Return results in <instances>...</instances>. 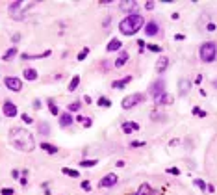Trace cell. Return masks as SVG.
<instances>
[{
    "mask_svg": "<svg viewBox=\"0 0 217 195\" xmlns=\"http://www.w3.org/2000/svg\"><path fill=\"white\" fill-rule=\"evenodd\" d=\"M134 130H139V124L137 123H132V121L123 123V132H124V134H132Z\"/></svg>",
    "mask_w": 217,
    "mask_h": 195,
    "instance_id": "cell-19",
    "label": "cell"
},
{
    "mask_svg": "<svg viewBox=\"0 0 217 195\" xmlns=\"http://www.w3.org/2000/svg\"><path fill=\"white\" fill-rule=\"evenodd\" d=\"M97 164H99L97 160H82V162H80V165H82V167H95Z\"/></svg>",
    "mask_w": 217,
    "mask_h": 195,
    "instance_id": "cell-30",
    "label": "cell"
},
{
    "mask_svg": "<svg viewBox=\"0 0 217 195\" xmlns=\"http://www.w3.org/2000/svg\"><path fill=\"white\" fill-rule=\"evenodd\" d=\"M149 93L154 97V99H158L160 95L167 93V91H165V80H163V78H158V80H154V82L150 84V87H149Z\"/></svg>",
    "mask_w": 217,
    "mask_h": 195,
    "instance_id": "cell-5",
    "label": "cell"
},
{
    "mask_svg": "<svg viewBox=\"0 0 217 195\" xmlns=\"http://www.w3.org/2000/svg\"><path fill=\"white\" fill-rule=\"evenodd\" d=\"M9 141H11V145L17 151H22V152H32L33 149H36L33 134L30 130L20 128V127H15V128L9 130Z\"/></svg>",
    "mask_w": 217,
    "mask_h": 195,
    "instance_id": "cell-1",
    "label": "cell"
},
{
    "mask_svg": "<svg viewBox=\"0 0 217 195\" xmlns=\"http://www.w3.org/2000/svg\"><path fill=\"white\" fill-rule=\"evenodd\" d=\"M117 182H119V177L115 175V173H108L104 178H100L99 186H100V188H113Z\"/></svg>",
    "mask_w": 217,
    "mask_h": 195,
    "instance_id": "cell-8",
    "label": "cell"
},
{
    "mask_svg": "<svg viewBox=\"0 0 217 195\" xmlns=\"http://www.w3.org/2000/svg\"><path fill=\"white\" fill-rule=\"evenodd\" d=\"M206 30H208V32H215V24H213V23H210V24L206 26Z\"/></svg>",
    "mask_w": 217,
    "mask_h": 195,
    "instance_id": "cell-42",
    "label": "cell"
},
{
    "mask_svg": "<svg viewBox=\"0 0 217 195\" xmlns=\"http://www.w3.org/2000/svg\"><path fill=\"white\" fill-rule=\"evenodd\" d=\"M178 89H180V95H187V91L191 89V82L186 80V78H182L178 82Z\"/></svg>",
    "mask_w": 217,
    "mask_h": 195,
    "instance_id": "cell-17",
    "label": "cell"
},
{
    "mask_svg": "<svg viewBox=\"0 0 217 195\" xmlns=\"http://www.w3.org/2000/svg\"><path fill=\"white\" fill-rule=\"evenodd\" d=\"M33 4H36V2H22V0H19V2H13V4H9V13H11V17L20 19V17H22L20 9H22V8H30V6H33Z\"/></svg>",
    "mask_w": 217,
    "mask_h": 195,
    "instance_id": "cell-6",
    "label": "cell"
},
{
    "mask_svg": "<svg viewBox=\"0 0 217 195\" xmlns=\"http://www.w3.org/2000/svg\"><path fill=\"white\" fill-rule=\"evenodd\" d=\"M15 191L11 190V188H2V195H13Z\"/></svg>",
    "mask_w": 217,
    "mask_h": 195,
    "instance_id": "cell-39",
    "label": "cell"
},
{
    "mask_svg": "<svg viewBox=\"0 0 217 195\" xmlns=\"http://www.w3.org/2000/svg\"><path fill=\"white\" fill-rule=\"evenodd\" d=\"M199 56H200V60L204 61V63H212V61H215V58H217V47H215V43H212V41L202 43L200 48H199Z\"/></svg>",
    "mask_w": 217,
    "mask_h": 195,
    "instance_id": "cell-3",
    "label": "cell"
},
{
    "mask_svg": "<svg viewBox=\"0 0 217 195\" xmlns=\"http://www.w3.org/2000/svg\"><path fill=\"white\" fill-rule=\"evenodd\" d=\"M128 82H132V74L124 76V78H121V80H115V82H111V87H113V89H123V87L126 86Z\"/></svg>",
    "mask_w": 217,
    "mask_h": 195,
    "instance_id": "cell-15",
    "label": "cell"
},
{
    "mask_svg": "<svg viewBox=\"0 0 217 195\" xmlns=\"http://www.w3.org/2000/svg\"><path fill=\"white\" fill-rule=\"evenodd\" d=\"M145 33H147L149 37L158 36V33H160V26H158L156 20H149V23L145 24Z\"/></svg>",
    "mask_w": 217,
    "mask_h": 195,
    "instance_id": "cell-10",
    "label": "cell"
},
{
    "mask_svg": "<svg viewBox=\"0 0 217 195\" xmlns=\"http://www.w3.org/2000/svg\"><path fill=\"white\" fill-rule=\"evenodd\" d=\"M154 102H156L158 106H169V104L174 102V97L171 93H163V95H160L158 99H154Z\"/></svg>",
    "mask_w": 217,
    "mask_h": 195,
    "instance_id": "cell-11",
    "label": "cell"
},
{
    "mask_svg": "<svg viewBox=\"0 0 217 195\" xmlns=\"http://www.w3.org/2000/svg\"><path fill=\"white\" fill-rule=\"evenodd\" d=\"M193 114H195V115H200V117H206V111H202V110H199L197 106H195V108H193Z\"/></svg>",
    "mask_w": 217,
    "mask_h": 195,
    "instance_id": "cell-37",
    "label": "cell"
},
{
    "mask_svg": "<svg viewBox=\"0 0 217 195\" xmlns=\"http://www.w3.org/2000/svg\"><path fill=\"white\" fill-rule=\"evenodd\" d=\"M137 45H139V48L143 50V48H145V41H141V39H139V41H137Z\"/></svg>",
    "mask_w": 217,
    "mask_h": 195,
    "instance_id": "cell-46",
    "label": "cell"
},
{
    "mask_svg": "<svg viewBox=\"0 0 217 195\" xmlns=\"http://www.w3.org/2000/svg\"><path fill=\"white\" fill-rule=\"evenodd\" d=\"M61 173H63V175H67V177H74V178L80 177V173L76 171V169H69V167H63V169H61Z\"/></svg>",
    "mask_w": 217,
    "mask_h": 195,
    "instance_id": "cell-26",
    "label": "cell"
},
{
    "mask_svg": "<svg viewBox=\"0 0 217 195\" xmlns=\"http://www.w3.org/2000/svg\"><path fill=\"white\" fill-rule=\"evenodd\" d=\"M19 175H20V173H19L17 169H13V173H11V177H13V178H19Z\"/></svg>",
    "mask_w": 217,
    "mask_h": 195,
    "instance_id": "cell-44",
    "label": "cell"
},
{
    "mask_svg": "<svg viewBox=\"0 0 217 195\" xmlns=\"http://www.w3.org/2000/svg\"><path fill=\"white\" fill-rule=\"evenodd\" d=\"M150 191H152V188H150L149 184H141V188H139L137 195H150Z\"/></svg>",
    "mask_w": 217,
    "mask_h": 195,
    "instance_id": "cell-27",
    "label": "cell"
},
{
    "mask_svg": "<svg viewBox=\"0 0 217 195\" xmlns=\"http://www.w3.org/2000/svg\"><path fill=\"white\" fill-rule=\"evenodd\" d=\"M143 100H145L143 93H132V95H128V97H124V99H123L121 106H123V110H130V108H136L137 104H141Z\"/></svg>",
    "mask_w": 217,
    "mask_h": 195,
    "instance_id": "cell-4",
    "label": "cell"
},
{
    "mask_svg": "<svg viewBox=\"0 0 217 195\" xmlns=\"http://www.w3.org/2000/svg\"><path fill=\"white\" fill-rule=\"evenodd\" d=\"M143 24H145L143 15H139V13H128L119 23V30H121L123 36H134V33H137L143 28Z\"/></svg>",
    "mask_w": 217,
    "mask_h": 195,
    "instance_id": "cell-2",
    "label": "cell"
},
{
    "mask_svg": "<svg viewBox=\"0 0 217 195\" xmlns=\"http://www.w3.org/2000/svg\"><path fill=\"white\" fill-rule=\"evenodd\" d=\"M37 130H39L41 136H48V134H50V127H48V123H39Z\"/></svg>",
    "mask_w": 217,
    "mask_h": 195,
    "instance_id": "cell-24",
    "label": "cell"
},
{
    "mask_svg": "<svg viewBox=\"0 0 217 195\" xmlns=\"http://www.w3.org/2000/svg\"><path fill=\"white\" fill-rule=\"evenodd\" d=\"M32 106L36 108V110H39V108H41V100H39V99H36V100H33V104H32Z\"/></svg>",
    "mask_w": 217,
    "mask_h": 195,
    "instance_id": "cell-41",
    "label": "cell"
},
{
    "mask_svg": "<svg viewBox=\"0 0 217 195\" xmlns=\"http://www.w3.org/2000/svg\"><path fill=\"white\" fill-rule=\"evenodd\" d=\"M136 8H137V2H136V0H124V2L119 4V9L130 11V13H132V9H136Z\"/></svg>",
    "mask_w": 217,
    "mask_h": 195,
    "instance_id": "cell-14",
    "label": "cell"
},
{
    "mask_svg": "<svg viewBox=\"0 0 217 195\" xmlns=\"http://www.w3.org/2000/svg\"><path fill=\"white\" fill-rule=\"evenodd\" d=\"M80 108H82V104L76 100V102H71V104H69V110H67V111H69V114H74V111H78Z\"/></svg>",
    "mask_w": 217,
    "mask_h": 195,
    "instance_id": "cell-28",
    "label": "cell"
},
{
    "mask_svg": "<svg viewBox=\"0 0 217 195\" xmlns=\"http://www.w3.org/2000/svg\"><path fill=\"white\" fill-rule=\"evenodd\" d=\"M41 149H43L46 154H58V147H56V145H50V143H41Z\"/></svg>",
    "mask_w": 217,
    "mask_h": 195,
    "instance_id": "cell-21",
    "label": "cell"
},
{
    "mask_svg": "<svg viewBox=\"0 0 217 195\" xmlns=\"http://www.w3.org/2000/svg\"><path fill=\"white\" fill-rule=\"evenodd\" d=\"M83 102H86V104H91V97L86 95V97H83Z\"/></svg>",
    "mask_w": 217,
    "mask_h": 195,
    "instance_id": "cell-45",
    "label": "cell"
},
{
    "mask_svg": "<svg viewBox=\"0 0 217 195\" xmlns=\"http://www.w3.org/2000/svg\"><path fill=\"white\" fill-rule=\"evenodd\" d=\"M121 47H123V43H121V41H119L117 37H113V39H111L110 43H108L106 50H108V52H115V50H119V48H121Z\"/></svg>",
    "mask_w": 217,
    "mask_h": 195,
    "instance_id": "cell-18",
    "label": "cell"
},
{
    "mask_svg": "<svg viewBox=\"0 0 217 195\" xmlns=\"http://www.w3.org/2000/svg\"><path fill=\"white\" fill-rule=\"evenodd\" d=\"M48 110H50L52 115H60V108L54 104V100H48Z\"/></svg>",
    "mask_w": 217,
    "mask_h": 195,
    "instance_id": "cell-29",
    "label": "cell"
},
{
    "mask_svg": "<svg viewBox=\"0 0 217 195\" xmlns=\"http://www.w3.org/2000/svg\"><path fill=\"white\" fill-rule=\"evenodd\" d=\"M115 165H117V167H124V165H126V164H124V162H123V160H119V162H117Z\"/></svg>",
    "mask_w": 217,
    "mask_h": 195,
    "instance_id": "cell-48",
    "label": "cell"
},
{
    "mask_svg": "<svg viewBox=\"0 0 217 195\" xmlns=\"http://www.w3.org/2000/svg\"><path fill=\"white\" fill-rule=\"evenodd\" d=\"M78 84H80V76L78 74H74L73 78H71V82H69V91H76V87H78Z\"/></svg>",
    "mask_w": 217,
    "mask_h": 195,
    "instance_id": "cell-23",
    "label": "cell"
},
{
    "mask_svg": "<svg viewBox=\"0 0 217 195\" xmlns=\"http://www.w3.org/2000/svg\"><path fill=\"white\" fill-rule=\"evenodd\" d=\"M87 54H89V47H83L82 50H80V54H78V58H76V60H78V61H83Z\"/></svg>",
    "mask_w": 217,
    "mask_h": 195,
    "instance_id": "cell-31",
    "label": "cell"
},
{
    "mask_svg": "<svg viewBox=\"0 0 217 195\" xmlns=\"http://www.w3.org/2000/svg\"><path fill=\"white\" fill-rule=\"evenodd\" d=\"M2 114H4L6 117H15V115L19 114V110H17V106H15L11 100H6V102L2 104Z\"/></svg>",
    "mask_w": 217,
    "mask_h": 195,
    "instance_id": "cell-9",
    "label": "cell"
},
{
    "mask_svg": "<svg viewBox=\"0 0 217 195\" xmlns=\"http://www.w3.org/2000/svg\"><path fill=\"white\" fill-rule=\"evenodd\" d=\"M97 104H99L100 108H110V106H111V100L108 99V97H99V100H97Z\"/></svg>",
    "mask_w": 217,
    "mask_h": 195,
    "instance_id": "cell-25",
    "label": "cell"
},
{
    "mask_svg": "<svg viewBox=\"0 0 217 195\" xmlns=\"http://www.w3.org/2000/svg\"><path fill=\"white\" fill-rule=\"evenodd\" d=\"M145 9H149V11L154 9V2H147V4H145Z\"/></svg>",
    "mask_w": 217,
    "mask_h": 195,
    "instance_id": "cell-43",
    "label": "cell"
},
{
    "mask_svg": "<svg viewBox=\"0 0 217 195\" xmlns=\"http://www.w3.org/2000/svg\"><path fill=\"white\" fill-rule=\"evenodd\" d=\"M4 84H6V87H8L9 91H15V93H19L20 89H22V82H20L17 76H6Z\"/></svg>",
    "mask_w": 217,
    "mask_h": 195,
    "instance_id": "cell-7",
    "label": "cell"
},
{
    "mask_svg": "<svg viewBox=\"0 0 217 195\" xmlns=\"http://www.w3.org/2000/svg\"><path fill=\"white\" fill-rule=\"evenodd\" d=\"M167 173H169V175H180V169H178V167H169V169H167Z\"/></svg>",
    "mask_w": 217,
    "mask_h": 195,
    "instance_id": "cell-35",
    "label": "cell"
},
{
    "mask_svg": "<svg viewBox=\"0 0 217 195\" xmlns=\"http://www.w3.org/2000/svg\"><path fill=\"white\" fill-rule=\"evenodd\" d=\"M24 78L26 80H30V82H33V80H37V71L36 69H24Z\"/></svg>",
    "mask_w": 217,
    "mask_h": 195,
    "instance_id": "cell-22",
    "label": "cell"
},
{
    "mask_svg": "<svg viewBox=\"0 0 217 195\" xmlns=\"http://www.w3.org/2000/svg\"><path fill=\"white\" fill-rule=\"evenodd\" d=\"M147 48H149L150 52H162V47L160 45H147Z\"/></svg>",
    "mask_w": 217,
    "mask_h": 195,
    "instance_id": "cell-34",
    "label": "cell"
},
{
    "mask_svg": "<svg viewBox=\"0 0 217 195\" xmlns=\"http://www.w3.org/2000/svg\"><path fill=\"white\" fill-rule=\"evenodd\" d=\"M20 119H22V123H26V124H32L33 123L32 115H28V114H22V115H20Z\"/></svg>",
    "mask_w": 217,
    "mask_h": 195,
    "instance_id": "cell-33",
    "label": "cell"
},
{
    "mask_svg": "<svg viewBox=\"0 0 217 195\" xmlns=\"http://www.w3.org/2000/svg\"><path fill=\"white\" fill-rule=\"evenodd\" d=\"M193 182H195V186H197V188H200L202 191H206V190H208V186H206V182H204V180H200V178H195Z\"/></svg>",
    "mask_w": 217,
    "mask_h": 195,
    "instance_id": "cell-32",
    "label": "cell"
},
{
    "mask_svg": "<svg viewBox=\"0 0 217 195\" xmlns=\"http://www.w3.org/2000/svg\"><path fill=\"white\" fill-rule=\"evenodd\" d=\"M167 67H169V58H165V56L156 61V73H158V74H163Z\"/></svg>",
    "mask_w": 217,
    "mask_h": 195,
    "instance_id": "cell-13",
    "label": "cell"
},
{
    "mask_svg": "<svg viewBox=\"0 0 217 195\" xmlns=\"http://www.w3.org/2000/svg\"><path fill=\"white\" fill-rule=\"evenodd\" d=\"M91 124H93V121H91L89 117H86V121H83V127H86V128H89Z\"/></svg>",
    "mask_w": 217,
    "mask_h": 195,
    "instance_id": "cell-40",
    "label": "cell"
},
{
    "mask_svg": "<svg viewBox=\"0 0 217 195\" xmlns=\"http://www.w3.org/2000/svg\"><path fill=\"white\" fill-rule=\"evenodd\" d=\"M74 121V117L73 114H69V111H63V114H60V127L61 128H65V127H71Z\"/></svg>",
    "mask_w": 217,
    "mask_h": 195,
    "instance_id": "cell-12",
    "label": "cell"
},
{
    "mask_svg": "<svg viewBox=\"0 0 217 195\" xmlns=\"http://www.w3.org/2000/svg\"><path fill=\"white\" fill-rule=\"evenodd\" d=\"M76 121H78V123H82V124H83V121H86V117H82V115H78V117H76Z\"/></svg>",
    "mask_w": 217,
    "mask_h": 195,
    "instance_id": "cell-47",
    "label": "cell"
},
{
    "mask_svg": "<svg viewBox=\"0 0 217 195\" xmlns=\"http://www.w3.org/2000/svg\"><path fill=\"white\" fill-rule=\"evenodd\" d=\"M213 87H215V89H217V80H213Z\"/></svg>",
    "mask_w": 217,
    "mask_h": 195,
    "instance_id": "cell-49",
    "label": "cell"
},
{
    "mask_svg": "<svg viewBox=\"0 0 217 195\" xmlns=\"http://www.w3.org/2000/svg\"><path fill=\"white\" fill-rule=\"evenodd\" d=\"M17 52H19V50H17V47H15V45H13V47H9V48H8V50H6V52H4V56H2V60H4V61H9L11 58H15V56H17Z\"/></svg>",
    "mask_w": 217,
    "mask_h": 195,
    "instance_id": "cell-20",
    "label": "cell"
},
{
    "mask_svg": "<svg viewBox=\"0 0 217 195\" xmlns=\"http://www.w3.org/2000/svg\"><path fill=\"white\" fill-rule=\"evenodd\" d=\"M82 190L91 191V184H89V180H82Z\"/></svg>",
    "mask_w": 217,
    "mask_h": 195,
    "instance_id": "cell-36",
    "label": "cell"
},
{
    "mask_svg": "<svg viewBox=\"0 0 217 195\" xmlns=\"http://www.w3.org/2000/svg\"><path fill=\"white\" fill-rule=\"evenodd\" d=\"M145 145H147L145 141H132V143H130V147H145Z\"/></svg>",
    "mask_w": 217,
    "mask_h": 195,
    "instance_id": "cell-38",
    "label": "cell"
},
{
    "mask_svg": "<svg viewBox=\"0 0 217 195\" xmlns=\"http://www.w3.org/2000/svg\"><path fill=\"white\" fill-rule=\"evenodd\" d=\"M136 195H137V193H136Z\"/></svg>",
    "mask_w": 217,
    "mask_h": 195,
    "instance_id": "cell-50",
    "label": "cell"
},
{
    "mask_svg": "<svg viewBox=\"0 0 217 195\" xmlns=\"http://www.w3.org/2000/svg\"><path fill=\"white\" fill-rule=\"evenodd\" d=\"M126 63H128V52H124V50H123L121 54H119V58L113 61V67H117V69H119V67H123V65H126Z\"/></svg>",
    "mask_w": 217,
    "mask_h": 195,
    "instance_id": "cell-16",
    "label": "cell"
}]
</instances>
